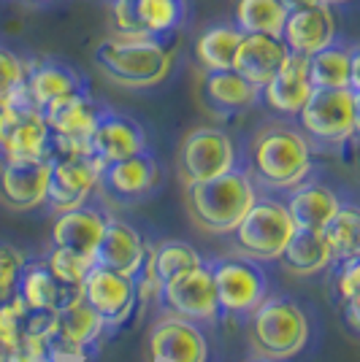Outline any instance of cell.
<instances>
[{"label": "cell", "mask_w": 360, "mask_h": 362, "mask_svg": "<svg viewBox=\"0 0 360 362\" xmlns=\"http://www.w3.org/2000/svg\"><path fill=\"white\" fill-rule=\"evenodd\" d=\"M315 149L293 119L276 117L260 124L241 144V165L252 176L257 189L285 195L296 184L315 173Z\"/></svg>", "instance_id": "6da1fadb"}, {"label": "cell", "mask_w": 360, "mask_h": 362, "mask_svg": "<svg viewBox=\"0 0 360 362\" xmlns=\"http://www.w3.org/2000/svg\"><path fill=\"white\" fill-rule=\"evenodd\" d=\"M244 325L249 349L255 357L266 360H293L309 346L312 338V319L306 305L287 292H269Z\"/></svg>", "instance_id": "7a4b0ae2"}, {"label": "cell", "mask_w": 360, "mask_h": 362, "mask_svg": "<svg viewBox=\"0 0 360 362\" xmlns=\"http://www.w3.org/2000/svg\"><path fill=\"white\" fill-rule=\"evenodd\" d=\"M296 127L312 144L315 154H342L358 141L360 127V92L312 90L309 100L296 117Z\"/></svg>", "instance_id": "3957f363"}, {"label": "cell", "mask_w": 360, "mask_h": 362, "mask_svg": "<svg viewBox=\"0 0 360 362\" xmlns=\"http://www.w3.org/2000/svg\"><path fill=\"white\" fill-rule=\"evenodd\" d=\"M257 197V187L247 168L236 165L187 187V211L198 230L211 235H227Z\"/></svg>", "instance_id": "277c9868"}, {"label": "cell", "mask_w": 360, "mask_h": 362, "mask_svg": "<svg viewBox=\"0 0 360 362\" xmlns=\"http://www.w3.org/2000/svg\"><path fill=\"white\" fill-rule=\"evenodd\" d=\"M92 60L106 78L125 90L160 87L174 71V52L154 38H108L95 46Z\"/></svg>", "instance_id": "5b68a950"}, {"label": "cell", "mask_w": 360, "mask_h": 362, "mask_svg": "<svg viewBox=\"0 0 360 362\" xmlns=\"http://www.w3.org/2000/svg\"><path fill=\"white\" fill-rule=\"evenodd\" d=\"M293 233H296V222L287 211L285 197L257 189L252 206L241 216L239 225L227 233V238L236 255L269 262V259H276Z\"/></svg>", "instance_id": "8992f818"}, {"label": "cell", "mask_w": 360, "mask_h": 362, "mask_svg": "<svg viewBox=\"0 0 360 362\" xmlns=\"http://www.w3.org/2000/svg\"><path fill=\"white\" fill-rule=\"evenodd\" d=\"M55 154V136L25 87L0 100V163H38Z\"/></svg>", "instance_id": "52a82bcc"}, {"label": "cell", "mask_w": 360, "mask_h": 362, "mask_svg": "<svg viewBox=\"0 0 360 362\" xmlns=\"http://www.w3.org/2000/svg\"><path fill=\"white\" fill-rule=\"evenodd\" d=\"M206 262L214 279L220 319L244 325L271 292V279L266 268L257 259L241 255L209 257Z\"/></svg>", "instance_id": "ba28073f"}, {"label": "cell", "mask_w": 360, "mask_h": 362, "mask_svg": "<svg viewBox=\"0 0 360 362\" xmlns=\"http://www.w3.org/2000/svg\"><path fill=\"white\" fill-rule=\"evenodd\" d=\"M163 184L160 163L152 149H144L130 157L106 163L98 176V195L106 206L133 209L138 203L150 200Z\"/></svg>", "instance_id": "9c48e42d"}, {"label": "cell", "mask_w": 360, "mask_h": 362, "mask_svg": "<svg viewBox=\"0 0 360 362\" xmlns=\"http://www.w3.org/2000/svg\"><path fill=\"white\" fill-rule=\"evenodd\" d=\"M241 163V144L223 127H196L181 141L176 168L184 187L214 179Z\"/></svg>", "instance_id": "30bf717a"}, {"label": "cell", "mask_w": 360, "mask_h": 362, "mask_svg": "<svg viewBox=\"0 0 360 362\" xmlns=\"http://www.w3.org/2000/svg\"><path fill=\"white\" fill-rule=\"evenodd\" d=\"M81 298L101 317L106 327L114 332L133 319L138 308V284L125 273L92 262V268L81 281Z\"/></svg>", "instance_id": "8fae6325"}, {"label": "cell", "mask_w": 360, "mask_h": 362, "mask_svg": "<svg viewBox=\"0 0 360 362\" xmlns=\"http://www.w3.org/2000/svg\"><path fill=\"white\" fill-rule=\"evenodd\" d=\"M101 168L103 165L90 151L55 154L49 163V184H46L44 206L52 214H60L90 200L98 192Z\"/></svg>", "instance_id": "7c38bea8"}, {"label": "cell", "mask_w": 360, "mask_h": 362, "mask_svg": "<svg viewBox=\"0 0 360 362\" xmlns=\"http://www.w3.org/2000/svg\"><path fill=\"white\" fill-rule=\"evenodd\" d=\"M101 108H103V103L90 90L57 98L49 106L41 108L46 124L55 136V154L87 151V138H90L92 127L101 117Z\"/></svg>", "instance_id": "4fadbf2b"}, {"label": "cell", "mask_w": 360, "mask_h": 362, "mask_svg": "<svg viewBox=\"0 0 360 362\" xmlns=\"http://www.w3.org/2000/svg\"><path fill=\"white\" fill-rule=\"evenodd\" d=\"M157 300L168 314L193 319V322H220V308H217V292H214V279H211L209 262L198 265L184 276L174 279L157 292Z\"/></svg>", "instance_id": "5bb4252c"}, {"label": "cell", "mask_w": 360, "mask_h": 362, "mask_svg": "<svg viewBox=\"0 0 360 362\" xmlns=\"http://www.w3.org/2000/svg\"><path fill=\"white\" fill-rule=\"evenodd\" d=\"M144 149H152V146L141 122H135L133 117L122 114L117 108H101V117L95 122L90 138H87V151L101 165L138 154Z\"/></svg>", "instance_id": "9a60e30c"}, {"label": "cell", "mask_w": 360, "mask_h": 362, "mask_svg": "<svg viewBox=\"0 0 360 362\" xmlns=\"http://www.w3.org/2000/svg\"><path fill=\"white\" fill-rule=\"evenodd\" d=\"M108 211L111 209L95 192L81 206L55 214V222H52V246H60V249L76 252V255L81 257H92L95 255V246L101 243V235H103L106 230Z\"/></svg>", "instance_id": "2e32d148"}, {"label": "cell", "mask_w": 360, "mask_h": 362, "mask_svg": "<svg viewBox=\"0 0 360 362\" xmlns=\"http://www.w3.org/2000/svg\"><path fill=\"white\" fill-rule=\"evenodd\" d=\"M147 249H150V243L144 241V235L128 219L108 211L106 230L101 235V243L95 246L92 262L111 268V271H120L138 281V276L147 265Z\"/></svg>", "instance_id": "e0dca14e"}, {"label": "cell", "mask_w": 360, "mask_h": 362, "mask_svg": "<svg viewBox=\"0 0 360 362\" xmlns=\"http://www.w3.org/2000/svg\"><path fill=\"white\" fill-rule=\"evenodd\" d=\"M150 349L157 362H209V341L201 325L193 319H157L150 330Z\"/></svg>", "instance_id": "ac0fdd59"}, {"label": "cell", "mask_w": 360, "mask_h": 362, "mask_svg": "<svg viewBox=\"0 0 360 362\" xmlns=\"http://www.w3.org/2000/svg\"><path fill=\"white\" fill-rule=\"evenodd\" d=\"M336 6L328 3H317V6H306V8H296L287 11L285 25L279 38L285 41L290 54L298 57H309L320 49H325L339 38V22H336Z\"/></svg>", "instance_id": "d6986e66"}, {"label": "cell", "mask_w": 360, "mask_h": 362, "mask_svg": "<svg viewBox=\"0 0 360 362\" xmlns=\"http://www.w3.org/2000/svg\"><path fill=\"white\" fill-rule=\"evenodd\" d=\"M312 81L306 71V57L290 54L285 65L271 76L269 81L260 87V106L269 108L274 117L282 119H296L303 103L312 95Z\"/></svg>", "instance_id": "ffe728a7"}, {"label": "cell", "mask_w": 360, "mask_h": 362, "mask_svg": "<svg viewBox=\"0 0 360 362\" xmlns=\"http://www.w3.org/2000/svg\"><path fill=\"white\" fill-rule=\"evenodd\" d=\"M282 197L296 222V230H322L344 200V195L333 184L317 176V170L300 184H296L293 189H287Z\"/></svg>", "instance_id": "44dd1931"}, {"label": "cell", "mask_w": 360, "mask_h": 362, "mask_svg": "<svg viewBox=\"0 0 360 362\" xmlns=\"http://www.w3.org/2000/svg\"><path fill=\"white\" fill-rule=\"evenodd\" d=\"M306 71L315 90H347L360 92V49L352 41L336 38L333 44L306 57Z\"/></svg>", "instance_id": "7402d4cb"}, {"label": "cell", "mask_w": 360, "mask_h": 362, "mask_svg": "<svg viewBox=\"0 0 360 362\" xmlns=\"http://www.w3.org/2000/svg\"><path fill=\"white\" fill-rule=\"evenodd\" d=\"M49 160L0 163V206L9 211H33L44 206L49 184Z\"/></svg>", "instance_id": "603a6c76"}, {"label": "cell", "mask_w": 360, "mask_h": 362, "mask_svg": "<svg viewBox=\"0 0 360 362\" xmlns=\"http://www.w3.org/2000/svg\"><path fill=\"white\" fill-rule=\"evenodd\" d=\"M203 103L220 119H230L260 106V87L244 78L239 71H206L203 76Z\"/></svg>", "instance_id": "cb8c5ba5"}, {"label": "cell", "mask_w": 360, "mask_h": 362, "mask_svg": "<svg viewBox=\"0 0 360 362\" xmlns=\"http://www.w3.org/2000/svg\"><path fill=\"white\" fill-rule=\"evenodd\" d=\"M25 90L35 106L44 108L57 98L90 90V84H87L84 74L76 71L74 65L55 60V57H44V60H28Z\"/></svg>", "instance_id": "d4e9b609"}, {"label": "cell", "mask_w": 360, "mask_h": 362, "mask_svg": "<svg viewBox=\"0 0 360 362\" xmlns=\"http://www.w3.org/2000/svg\"><path fill=\"white\" fill-rule=\"evenodd\" d=\"M287 57H290V52L279 35L244 33L239 49H236V57H233V71H239L244 78L263 87L271 76L285 65Z\"/></svg>", "instance_id": "484cf974"}, {"label": "cell", "mask_w": 360, "mask_h": 362, "mask_svg": "<svg viewBox=\"0 0 360 362\" xmlns=\"http://www.w3.org/2000/svg\"><path fill=\"white\" fill-rule=\"evenodd\" d=\"M79 289H65L46 268L44 257H25L19 276H16L14 295L25 303L28 311H49L55 314V308L65 303Z\"/></svg>", "instance_id": "4316f807"}, {"label": "cell", "mask_w": 360, "mask_h": 362, "mask_svg": "<svg viewBox=\"0 0 360 362\" xmlns=\"http://www.w3.org/2000/svg\"><path fill=\"white\" fill-rule=\"evenodd\" d=\"M279 268L290 276H317L333 262L330 246L322 235V230H296L290 235V241L282 246V252L276 255Z\"/></svg>", "instance_id": "83f0119b"}, {"label": "cell", "mask_w": 360, "mask_h": 362, "mask_svg": "<svg viewBox=\"0 0 360 362\" xmlns=\"http://www.w3.org/2000/svg\"><path fill=\"white\" fill-rule=\"evenodd\" d=\"M241 35L244 33L233 22H217V25H209L206 30H201V35L193 44V54H196L198 65L203 68V74L233 68V57H236V49L241 44Z\"/></svg>", "instance_id": "f1b7e54d"}, {"label": "cell", "mask_w": 360, "mask_h": 362, "mask_svg": "<svg viewBox=\"0 0 360 362\" xmlns=\"http://www.w3.org/2000/svg\"><path fill=\"white\" fill-rule=\"evenodd\" d=\"M133 11L144 38L168 41L174 33L184 28L190 6L187 0H133Z\"/></svg>", "instance_id": "f546056e"}, {"label": "cell", "mask_w": 360, "mask_h": 362, "mask_svg": "<svg viewBox=\"0 0 360 362\" xmlns=\"http://www.w3.org/2000/svg\"><path fill=\"white\" fill-rule=\"evenodd\" d=\"M322 235L330 246L333 262L360 255V211L352 197L342 200V206L336 209V214L322 227Z\"/></svg>", "instance_id": "4dcf8cb0"}, {"label": "cell", "mask_w": 360, "mask_h": 362, "mask_svg": "<svg viewBox=\"0 0 360 362\" xmlns=\"http://www.w3.org/2000/svg\"><path fill=\"white\" fill-rule=\"evenodd\" d=\"M287 8L279 0H236L233 25L241 33H266L279 35L285 25Z\"/></svg>", "instance_id": "1f68e13d"}, {"label": "cell", "mask_w": 360, "mask_h": 362, "mask_svg": "<svg viewBox=\"0 0 360 362\" xmlns=\"http://www.w3.org/2000/svg\"><path fill=\"white\" fill-rule=\"evenodd\" d=\"M44 262L65 289H81V281L92 268V257H81L60 246H52L44 255Z\"/></svg>", "instance_id": "d6a6232c"}, {"label": "cell", "mask_w": 360, "mask_h": 362, "mask_svg": "<svg viewBox=\"0 0 360 362\" xmlns=\"http://www.w3.org/2000/svg\"><path fill=\"white\" fill-rule=\"evenodd\" d=\"M330 284L328 298L333 308H342L349 298L360 295V255L347 257V259H336L330 262Z\"/></svg>", "instance_id": "836d02e7"}, {"label": "cell", "mask_w": 360, "mask_h": 362, "mask_svg": "<svg viewBox=\"0 0 360 362\" xmlns=\"http://www.w3.org/2000/svg\"><path fill=\"white\" fill-rule=\"evenodd\" d=\"M28 308L16 295H11L9 300H0V354L9 351L16 341L22 338L25 330V319H28Z\"/></svg>", "instance_id": "e575fe53"}, {"label": "cell", "mask_w": 360, "mask_h": 362, "mask_svg": "<svg viewBox=\"0 0 360 362\" xmlns=\"http://www.w3.org/2000/svg\"><path fill=\"white\" fill-rule=\"evenodd\" d=\"M25 76H28V60L16 54L11 46L0 44V100L25 87Z\"/></svg>", "instance_id": "d590c367"}, {"label": "cell", "mask_w": 360, "mask_h": 362, "mask_svg": "<svg viewBox=\"0 0 360 362\" xmlns=\"http://www.w3.org/2000/svg\"><path fill=\"white\" fill-rule=\"evenodd\" d=\"M25 262V255L16 249L14 243L0 241V300H9L14 295L16 276Z\"/></svg>", "instance_id": "8d00e7d4"}, {"label": "cell", "mask_w": 360, "mask_h": 362, "mask_svg": "<svg viewBox=\"0 0 360 362\" xmlns=\"http://www.w3.org/2000/svg\"><path fill=\"white\" fill-rule=\"evenodd\" d=\"M339 311H342V319H344L349 335H352V338H358L360 335V295L349 298Z\"/></svg>", "instance_id": "74e56055"}, {"label": "cell", "mask_w": 360, "mask_h": 362, "mask_svg": "<svg viewBox=\"0 0 360 362\" xmlns=\"http://www.w3.org/2000/svg\"><path fill=\"white\" fill-rule=\"evenodd\" d=\"M279 3L285 6L287 11H296V8H306V6H317L322 0H279Z\"/></svg>", "instance_id": "f35d334b"}, {"label": "cell", "mask_w": 360, "mask_h": 362, "mask_svg": "<svg viewBox=\"0 0 360 362\" xmlns=\"http://www.w3.org/2000/svg\"><path fill=\"white\" fill-rule=\"evenodd\" d=\"M322 3H328V6H342V3H349V0H322Z\"/></svg>", "instance_id": "ab89813d"}, {"label": "cell", "mask_w": 360, "mask_h": 362, "mask_svg": "<svg viewBox=\"0 0 360 362\" xmlns=\"http://www.w3.org/2000/svg\"><path fill=\"white\" fill-rule=\"evenodd\" d=\"M247 362H279V360H266V357H252V360H247Z\"/></svg>", "instance_id": "60d3db41"}, {"label": "cell", "mask_w": 360, "mask_h": 362, "mask_svg": "<svg viewBox=\"0 0 360 362\" xmlns=\"http://www.w3.org/2000/svg\"><path fill=\"white\" fill-rule=\"evenodd\" d=\"M30 3H52V0H30Z\"/></svg>", "instance_id": "b9f144b4"}]
</instances>
